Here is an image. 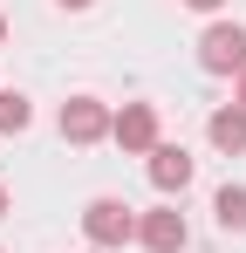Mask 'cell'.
Returning <instances> with one entry per match:
<instances>
[{"label":"cell","instance_id":"cell-1","mask_svg":"<svg viewBox=\"0 0 246 253\" xmlns=\"http://www.w3.org/2000/svg\"><path fill=\"white\" fill-rule=\"evenodd\" d=\"M82 233H89V247H130L137 240V212L123 206V199H89Z\"/></svg>","mask_w":246,"mask_h":253},{"label":"cell","instance_id":"cell-2","mask_svg":"<svg viewBox=\"0 0 246 253\" xmlns=\"http://www.w3.org/2000/svg\"><path fill=\"white\" fill-rule=\"evenodd\" d=\"M199 69H205V76H240V69H246V28H240V21L205 28V42H199Z\"/></svg>","mask_w":246,"mask_h":253},{"label":"cell","instance_id":"cell-3","mask_svg":"<svg viewBox=\"0 0 246 253\" xmlns=\"http://www.w3.org/2000/svg\"><path fill=\"white\" fill-rule=\"evenodd\" d=\"M62 137H69V144H96V137H110V110H103L96 96H69V103H62Z\"/></svg>","mask_w":246,"mask_h":253},{"label":"cell","instance_id":"cell-4","mask_svg":"<svg viewBox=\"0 0 246 253\" xmlns=\"http://www.w3.org/2000/svg\"><path fill=\"white\" fill-rule=\"evenodd\" d=\"M110 137H117L123 151H144V158H151V151H158V110H151V103H130L123 117H110Z\"/></svg>","mask_w":246,"mask_h":253},{"label":"cell","instance_id":"cell-5","mask_svg":"<svg viewBox=\"0 0 246 253\" xmlns=\"http://www.w3.org/2000/svg\"><path fill=\"white\" fill-rule=\"evenodd\" d=\"M137 240H144L151 253H178V247H185V212H178V206L137 212Z\"/></svg>","mask_w":246,"mask_h":253},{"label":"cell","instance_id":"cell-6","mask_svg":"<svg viewBox=\"0 0 246 253\" xmlns=\"http://www.w3.org/2000/svg\"><path fill=\"white\" fill-rule=\"evenodd\" d=\"M151 185H158V192H185V185H192L185 144H158V151H151Z\"/></svg>","mask_w":246,"mask_h":253},{"label":"cell","instance_id":"cell-7","mask_svg":"<svg viewBox=\"0 0 246 253\" xmlns=\"http://www.w3.org/2000/svg\"><path fill=\"white\" fill-rule=\"evenodd\" d=\"M205 130H212L219 151H233V158L246 151V110H240V103H233V110H212V124H205Z\"/></svg>","mask_w":246,"mask_h":253},{"label":"cell","instance_id":"cell-8","mask_svg":"<svg viewBox=\"0 0 246 253\" xmlns=\"http://www.w3.org/2000/svg\"><path fill=\"white\" fill-rule=\"evenodd\" d=\"M212 212H219L226 233H246V185H226V192L212 199Z\"/></svg>","mask_w":246,"mask_h":253},{"label":"cell","instance_id":"cell-9","mask_svg":"<svg viewBox=\"0 0 246 253\" xmlns=\"http://www.w3.org/2000/svg\"><path fill=\"white\" fill-rule=\"evenodd\" d=\"M28 117H35V110H28V96H21V89H0V130L14 137V130H28Z\"/></svg>","mask_w":246,"mask_h":253},{"label":"cell","instance_id":"cell-10","mask_svg":"<svg viewBox=\"0 0 246 253\" xmlns=\"http://www.w3.org/2000/svg\"><path fill=\"white\" fill-rule=\"evenodd\" d=\"M233 103H240V110H246V69H240V89H233Z\"/></svg>","mask_w":246,"mask_h":253},{"label":"cell","instance_id":"cell-11","mask_svg":"<svg viewBox=\"0 0 246 253\" xmlns=\"http://www.w3.org/2000/svg\"><path fill=\"white\" fill-rule=\"evenodd\" d=\"M185 7H199V14H212V7H219V0H185Z\"/></svg>","mask_w":246,"mask_h":253},{"label":"cell","instance_id":"cell-12","mask_svg":"<svg viewBox=\"0 0 246 253\" xmlns=\"http://www.w3.org/2000/svg\"><path fill=\"white\" fill-rule=\"evenodd\" d=\"M0 42H7V14H0Z\"/></svg>","mask_w":246,"mask_h":253},{"label":"cell","instance_id":"cell-13","mask_svg":"<svg viewBox=\"0 0 246 253\" xmlns=\"http://www.w3.org/2000/svg\"><path fill=\"white\" fill-rule=\"evenodd\" d=\"M62 7H89V0H62Z\"/></svg>","mask_w":246,"mask_h":253},{"label":"cell","instance_id":"cell-14","mask_svg":"<svg viewBox=\"0 0 246 253\" xmlns=\"http://www.w3.org/2000/svg\"><path fill=\"white\" fill-rule=\"evenodd\" d=\"M0 219H7V192H0Z\"/></svg>","mask_w":246,"mask_h":253}]
</instances>
